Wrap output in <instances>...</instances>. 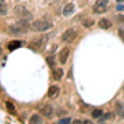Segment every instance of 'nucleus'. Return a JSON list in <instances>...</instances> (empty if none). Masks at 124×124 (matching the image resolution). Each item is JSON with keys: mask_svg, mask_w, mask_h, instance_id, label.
Returning <instances> with one entry per match:
<instances>
[{"mask_svg": "<svg viewBox=\"0 0 124 124\" xmlns=\"http://www.w3.org/2000/svg\"><path fill=\"white\" fill-rule=\"evenodd\" d=\"M50 28H51V22L45 17L31 22V27H30V30H33V31H48Z\"/></svg>", "mask_w": 124, "mask_h": 124, "instance_id": "1", "label": "nucleus"}, {"mask_svg": "<svg viewBox=\"0 0 124 124\" xmlns=\"http://www.w3.org/2000/svg\"><path fill=\"white\" fill-rule=\"evenodd\" d=\"M13 13H15V17H18V18H28L30 20V17H31V13H30L23 5H17V7L13 8Z\"/></svg>", "mask_w": 124, "mask_h": 124, "instance_id": "2", "label": "nucleus"}, {"mask_svg": "<svg viewBox=\"0 0 124 124\" xmlns=\"http://www.w3.org/2000/svg\"><path fill=\"white\" fill-rule=\"evenodd\" d=\"M78 37V33H76V30H73V28H70L66 30L63 35H61V41L63 43H70V41H73V40Z\"/></svg>", "mask_w": 124, "mask_h": 124, "instance_id": "3", "label": "nucleus"}, {"mask_svg": "<svg viewBox=\"0 0 124 124\" xmlns=\"http://www.w3.org/2000/svg\"><path fill=\"white\" fill-rule=\"evenodd\" d=\"M106 10H108V0H98L93 5V12L94 13H103Z\"/></svg>", "mask_w": 124, "mask_h": 124, "instance_id": "4", "label": "nucleus"}, {"mask_svg": "<svg viewBox=\"0 0 124 124\" xmlns=\"http://www.w3.org/2000/svg\"><path fill=\"white\" fill-rule=\"evenodd\" d=\"M46 41H48V35H43V37H40L38 40H33V41H31V48H33V50H41V48L46 45Z\"/></svg>", "mask_w": 124, "mask_h": 124, "instance_id": "5", "label": "nucleus"}, {"mask_svg": "<svg viewBox=\"0 0 124 124\" xmlns=\"http://www.w3.org/2000/svg\"><path fill=\"white\" fill-rule=\"evenodd\" d=\"M40 114L43 116V117H48V119H50L51 116L55 114V108H53L51 104H45L41 109H40Z\"/></svg>", "mask_w": 124, "mask_h": 124, "instance_id": "6", "label": "nucleus"}, {"mask_svg": "<svg viewBox=\"0 0 124 124\" xmlns=\"http://www.w3.org/2000/svg\"><path fill=\"white\" fill-rule=\"evenodd\" d=\"M17 27H18L23 33L25 31H30V27H31V23L28 22V18H20L18 22H17Z\"/></svg>", "mask_w": 124, "mask_h": 124, "instance_id": "7", "label": "nucleus"}, {"mask_svg": "<svg viewBox=\"0 0 124 124\" xmlns=\"http://www.w3.org/2000/svg\"><path fill=\"white\" fill-rule=\"evenodd\" d=\"M68 56H70V48H63V50L58 53V61H60L61 65H65L68 61Z\"/></svg>", "mask_w": 124, "mask_h": 124, "instance_id": "8", "label": "nucleus"}, {"mask_svg": "<svg viewBox=\"0 0 124 124\" xmlns=\"http://www.w3.org/2000/svg\"><path fill=\"white\" fill-rule=\"evenodd\" d=\"M73 12H75V3H66L63 8V17H70Z\"/></svg>", "mask_w": 124, "mask_h": 124, "instance_id": "9", "label": "nucleus"}, {"mask_svg": "<svg viewBox=\"0 0 124 124\" xmlns=\"http://www.w3.org/2000/svg\"><path fill=\"white\" fill-rule=\"evenodd\" d=\"M20 46H23V41H22V40H13V41H10L8 45H7V48H8L10 51H12V50H17V48H20Z\"/></svg>", "mask_w": 124, "mask_h": 124, "instance_id": "10", "label": "nucleus"}, {"mask_svg": "<svg viewBox=\"0 0 124 124\" xmlns=\"http://www.w3.org/2000/svg\"><path fill=\"white\" fill-rule=\"evenodd\" d=\"M58 94H60V88H58V86H50L48 96H50V98H58Z\"/></svg>", "mask_w": 124, "mask_h": 124, "instance_id": "11", "label": "nucleus"}, {"mask_svg": "<svg viewBox=\"0 0 124 124\" xmlns=\"http://www.w3.org/2000/svg\"><path fill=\"white\" fill-rule=\"evenodd\" d=\"M98 25H99V27H101V28H103V30H109V28H111V27H113V23H111L109 20H106V18L99 20V23H98Z\"/></svg>", "mask_w": 124, "mask_h": 124, "instance_id": "12", "label": "nucleus"}, {"mask_svg": "<svg viewBox=\"0 0 124 124\" xmlns=\"http://www.w3.org/2000/svg\"><path fill=\"white\" fill-rule=\"evenodd\" d=\"M61 78H63V70L61 68H53V79L60 81Z\"/></svg>", "mask_w": 124, "mask_h": 124, "instance_id": "13", "label": "nucleus"}, {"mask_svg": "<svg viewBox=\"0 0 124 124\" xmlns=\"http://www.w3.org/2000/svg\"><path fill=\"white\" fill-rule=\"evenodd\" d=\"M7 12H8L7 2H5V0H0V15H7Z\"/></svg>", "mask_w": 124, "mask_h": 124, "instance_id": "14", "label": "nucleus"}, {"mask_svg": "<svg viewBox=\"0 0 124 124\" xmlns=\"http://www.w3.org/2000/svg\"><path fill=\"white\" fill-rule=\"evenodd\" d=\"M8 33H10V35H15V37H17V35H22L23 31H22V30H20L18 27L15 25V27H10V28H8Z\"/></svg>", "mask_w": 124, "mask_h": 124, "instance_id": "15", "label": "nucleus"}, {"mask_svg": "<svg viewBox=\"0 0 124 124\" xmlns=\"http://www.w3.org/2000/svg\"><path fill=\"white\" fill-rule=\"evenodd\" d=\"M5 106H7V111H8V113H10L12 116H15V114H17V109H15V106L12 104L10 101H7V103H5Z\"/></svg>", "mask_w": 124, "mask_h": 124, "instance_id": "16", "label": "nucleus"}, {"mask_svg": "<svg viewBox=\"0 0 124 124\" xmlns=\"http://www.w3.org/2000/svg\"><path fill=\"white\" fill-rule=\"evenodd\" d=\"M41 117H43L41 114H31V116H30V123L38 124V123H41Z\"/></svg>", "mask_w": 124, "mask_h": 124, "instance_id": "17", "label": "nucleus"}, {"mask_svg": "<svg viewBox=\"0 0 124 124\" xmlns=\"http://www.w3.org/2000/svg\"><path fill=\"white\" fill-rule=\"evenodd\" d=\"M91 116H93L94 119H98V117H101V116H103V109H94V111L91 113Z\"/></svg>", "mask_w": 124, "mask_h": 124, "instance_id": "18", "label": "nucleus"}, {"mask_svg": "<svg viewBox=\"0 0 124 124\" xmlns=\"http://www.w3.org/2000/svg\"><path fill=\"white\" fill-rule=\"evenodd\" d=\"M58 123H60V124H68V123H71V119H70V117H61Z\"/></svg>", "mask_w": 124, "mask_h": 124, "instance_id": "19", "label": "nucleus"}, {"mask_svg": "<svg viewBox=\"0 0 124 124\" xmlns=\"http://www.w3.org/2000/svg\"><path fill=\"white\" fill-rule=\"evenodd\" d=\"M119 37H121V38H123V41H124V28L119 30Z\"/></svg>", "mask_w": 124, "mask_h": 124, "instance_id": "20", "label": "nucleus"}, {"mask_svg": "<svg viewBox=\"0 0 124 124\" xmlns=\"http://www.w3.org/2000/svg\"><path fill=\"white\" fill-rule=\"evenodd\" d=\"M48 63L53 66V65H55V58H48Z\"/></svg>", "mask_w": 124, "mask_h": 124, "instance_id": "21", "label": "nucleus"}, {"mask_svg": "<svg viewBox=\"0 0 124 124\" xmlns=\"http://www.w3.org/2000/svg\"><path fill=\"white\" fill-rule=\"evenodd\" d=\"M85 25H86V27H91V25H93V22H91V20H86Z\"/></svg>", "mask_w": 124, "mask_h": 124, "instance_id": "22", "label": "nucleus"}, {"mask_svg": "<svg viewBox=\"0 0 124 124\" xmlns=\"http://www.w3.org/2000/svg\"><path fill=\"white\" fill-rule=\"evenodd\" d=\"M58 114H60V116H65L66 113H65V109H58Z\"/></svg>", "mask_w": 124, "mask_h": 124, "instance_id": "23", "label": "nucleus"}, {"mask_svg": "<svg viewBox=\"0 0 124 124\" xmlns=\"http://www.w3.org/2000/svg\"><path fill=\"white\" fill-rule=\"evenodd\" d=\"M121 117H123V119H124V113H121Z\"/></svg>", "mask_w": 124, "mask_h": 124, "instance_id": "24", "label": "nucleus"}, {"mask_svg": "<svg viewBox=\"0 0 124 124\" xmlns=\"http://www.w3.org/2000/svg\"><path fill=\"white\" fill-rule=\"evenodd\" d=\"M121 20H123V22H124V17H121Z\"/></svg>", "mask_w": 124, "mask_h": 124, "instance_id": "25", "label": "nucleus"}, {"mask_svg": "<svg viewBox=\"0 0 124 124\" xmlns=\"http://www.w3.org/2000/svg\"><path fill=\"white\" fill-rule=\"evenodd\" d=\"M117 2H124V0H117Z\"/></svg>", "mask_w": 124, "mask_h": 124, "instance_id": "26", "label": "nucleus"}]
</instances>
